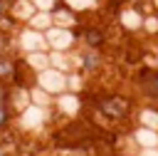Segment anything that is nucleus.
Masks as SVG:
<instances>
[{
    "mask_svg": "<svg viewBox=\"0 0 158 156\" xmlns=\"http://www.w3.org/2000/svg\"><path fill=\"white\" fill-rule=\"evenodd\" d=\"M109 42V35L101 25H84L81 27V45L91 50H104Z\"/></svg>",
    "mask_w": 158,
    "mask_h": 156,
    "instance_id": "nucleus-6",
    "label": "nucleus"
},
{
    "mask_svg": "<svg viewBox=\"0 0 158 156\" xmlns=\"http://www.w3.org/2000/svg\"><path fill=\"white\" fill-rule=\"evenodd\" d=\"M136 156H158V146H153V149H138Z\"/></svg>",
    "mask_w": 158,
    "mask_h": 156,
    "instance_id": "nucleus-13",
    "label": "nucleus"
},
{
    "mask_svg": "<svg viewBox=\"0 0 158 156\" xmlns=\"http://www.w3.org/2000/svg\"><path fill=\"white\" fill-rule=\"evenodd\" d=\"M136 87L141 89V94L151 102H158V67H148L141 64L136 72Z\"/></svg>",
    "mask_w": 158,
    "mask_h": 156,
    "instance_id": "nucleus-4",
    "label": "nucleus"
},
{
    "mask_svg": "<svg viewBox=\"0 0 158 156\" xmlns=\"http://www.w3.org/2000/svg\"><path fill=\"white\" fill-rule=\"evenodd\" d=\"M37 10H40V7L35 5V0H12V2H10V12H12L22 25H27L30 17H32Z\"/></svg>",
    "mask_w": 158,
    "mask_h": 156,
    "instance_id": "nucleus-8",
    "label": "nucleus"
},
{
    "mask_svg": "<svg viewBox=\"0 0 158 156\" xmlns=\"http://www.w3.org/2000/svg\"><path fill=\"white\" fill-rule=\"evenodd\" d=\"M91 104H94V111L104 116L109 124L123 121L133 114V102L123 94H101V97H94Z\"/></svg>",
    "mask_w": 158,
    "mask_h": 156,
    "instance_id": "nucleus-1",
    "label": "nucleus"
},
{
    "mask_svg": "<svg viewBox=\"0 0 158 156\" xmlns=\"http://www.w3.org/2000/svg\"><path fill=\"white\" fill-rule=\"evenodd\" d=\"M126 2H131V0H106V5H111V7L116 10V12H118V10H121V7L126 5Z\"/></svg>",
    "mask_w": 158,
    "mask_h": 156,
    "instance_id": "nucleus-14",
    "label": "nucleus"
},
{
    "mask_svg": "<svg viewBox=\"0 0 158 156\" xmlns=\"http://www.w3.org/2000/svg\"><path fill=\"white\" fill-rule=\"evenodd\" d=\"M15 69H17V59L7 52H0V82H12L15 77Z\"/></svg>",
    "mask_w": 158,
    "mask_h": 156,
    "instance_id": "nucleus-9",
    "label": "nucleus"
},
{
    "mask_svg": "<svg viewBox=\"0 0 158 156\" xmlns=\"http://www.w3.org/2000/svg\"><path fill=\"white\" fill-rule=\"evenodd\" d=\"M143 17H146V12L138 10L136 5H131L128 10H118V22L123 27H128L131 32L133 30H143Z\"/></svg>",
    "mask_w": 158,
    "mask_h": 156,
    "instance_id": "nucleus-7",
    "label": "nucleus"
},
{
    "mask_svg": "<svg viewBox=\"0 0 158 156\" xmlns=\"http://www.w3.org/2000/svg\"><path fill=\"white\" fill-rule=\"evenodd\" d=\"M17 50H20L22 54L49 50L44 30H35V27H30V25H22V27L17 30Z\"/></svg>",
    "mask_w": 158,
    "mask_h": 156,
    "instance_id": "nucleus-3",
    "label": "nucleus"
},
{
    "mask_svg": "<svg viewBox=\"0 0 158 156\" xmlns=\"http://www.w3.org/2000/svg\"><path fill=\"white\" fill-rule=\"evenodd\" d=\"M37 87H42L44 92H49L52 97H59L64 92H69V72L57 69V67H47L42 72H37Z\"/></svg>",
    "mask_w": 158,
    "mask_h": 156,
    "instance_id": "nucleus-2",
    "label": "nucleus"
},
{
    "mask_svg": "<svg viewBox=\"0 0 158 156\" xmlns=\"http://www.w3.org/2000/svg\"><path fill=\"white\" fill-rule=\"evenodd\" d=\"M30 27H35V30H49L52 25H54V17H52V12L49 10H37L32 17H30V22H27Z\"/></svg>",
    "mask_w": 158,
    "mask_h": 156,
    "instance_id": "nucleus-10",
    "label": "nucleus"
},
{
    "mask_svg": "<svg viewBox=\"0 0 158 156\" xmlns=\"http://www.w3.org/2000/svg\"><path fill=\"white\" fill-rule=\"evenodd\" d=\"M156 40H158V37H156Z\"/></svg>",
    "mask_w": 158,
    "mask_h": 156,
    "instance_id": "nucleus-16",
    "label": "nucleus"
},
{
    "mask_svg": "<svg viewBox=\"0 0 158 156\" xmlns=\"http://www.w3.org/2000/svg\"><path fill=\"white\" fill-rule=\"evenodd\" d=\"M101 64H104L101 50L84 47V50L77 54V69H79V72H84L86 77H89V74H96V72H101Z\"/></svg>",
    "mask_w": 158,
    "mask_h": 156,
    "instance_id": "nucleus-5",
    "label": "nucleus"
},
{
    "mask_svg": "<svg viewBox=\"0 0 158 156\" xmlns=\"http://www.w3.org/2000/svg\"><path fill=\"white\" fill-rule=\"evenodd\" d=\"M143 35L158 37V12H146V17H143Z\"/></svg>",
    "mask_w": 158,
    "mask_h": 156,
    "instance_id": "nucleus-12",
    "label": "nucleus"
},
{
    "mask_svg": "<svg viewBox=\"0 0 158 156\" xmlns=\"http://www.w3.org/2000/svg\"><path fill=\"white\" fill-rule=\"evenodd\" d=\"M0 156H12V154H10V151H7V149H5L2 144H0Z\"/></svg>",
    "mask_w": 158,
    "mask_h": 156,
    "instance_id": "nucleus-15",
    "label": "nucleus"
},
{
    "mask_svg": "<svg viewBox=\"0 0 158 156\" xmlns=\"http://www.w3.org/2000/svg\"><path fill=\"white\" fill-rule=\"evenodd\" d=\"M15 116H17V111L10 106V102H0V131L10 129V124H12Z\"/></svg>",
    "mask_w": 158,
    "mask_h": 156,
    "instance_id": "nucleus-11",
    "label": "nucleus"
}]
</instances>
